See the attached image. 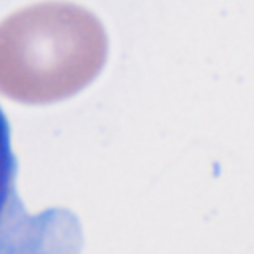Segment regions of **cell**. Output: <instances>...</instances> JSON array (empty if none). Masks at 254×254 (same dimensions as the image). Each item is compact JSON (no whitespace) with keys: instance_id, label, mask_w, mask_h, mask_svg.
<instances>
[{"instance_id":"2","label":"cell","mask_w":254,"mask_h":254,"mask_svg":"<svg viewBox=\"0 0 254 254\" xmlns=\"http://www.w3.org/2000/svg\"><path fill=\"white\" fill-rule=\"evenodd\" d=\"M16 171L10 125L0 107V254H79L75 214L65 208L32 214L16 192Z\"/></svg>"},{"instance_id":"1","label":"cell","mask_w":254,"mask_h":254,"mask_svg":"<svg viewBox=\"0 0 254 254\" xmlns=\"http://www.w3.org/2000/svg\"><path fill=\"white\" fill-rule=\"evenodd\" d=\"M107 60L101 20L73 2H38L0 22V93L46 105L87 87Z\"/></svg>"}]
</instances>
